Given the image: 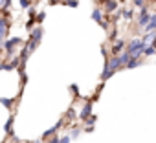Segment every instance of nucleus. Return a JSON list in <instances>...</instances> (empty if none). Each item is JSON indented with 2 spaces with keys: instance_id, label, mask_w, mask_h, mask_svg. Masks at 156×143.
I'll list each match as a JSON object with an SVG mask.
<instances>
[{
  "instance_id": "f257e3e1",
  "label": "nucleus",
  "mask_w": 156,
  "mask_h": 143,
  "mask_svg": "<svg viewBox=\"0 0 156 143\" xmlns=\"http://www.w3.org/2000/svg\"><path fill=\"white\" fill-rule=\"evenodd\" d=\"M143 48H145V42L141 39H132L129 44H127V50L130 51L132 57H141L143 55Z\"/></svg>"
},
{
  "instance_id": "f03ea898",
  "label": "nucleus",
  "mask_w": 156,
  "mask_h": 143,
  "mask_svg": "<svg viewBox=\"0 0 156 143\" xmlns=\"http://www.w3.org/2000/svg\"><path fill=\"white\" fill-rule=\"evenodd\" d=\"M22 44H24V40H22L20 37H15V39H6V40H4V50H6L8 57L11 59V57L15 55V46H22Z\"/></svg>"
},
{
  "instance_id": "7ed1b4c3",
  "label": "nucleus",
  "mask_w": 156,
  "mask_h": 143,
  "mask_svg": "<svg viewBox=\"0 0 156 143\" xmlns=\"http://www.w3.org/2000/svg\"><path fill=\"white\" fill-rule=\"evenodd\" d=\"M11 28V22L8 17H0V50H4V40H6V35Z\"/></svg>"
},
{
  "instance_id": "20e7f679",
  "label": "nucleus",
  "mask_w": 156,
  "mask_h": 143,
  "mask_svg": "<svg viewBox=\"0 0 156 143\" xmlns=\"http://www.w3.org/2000/svg\"><path fill=\"white\" fill-rule=\"evenodd\" d=\"M151 20V11H149V6L145 4L143 8H140V17H138V28L145 30V26L149 24Z\"/></svg>"
},
{
  "instance_id": "39448f33",
  "label": "nucleus",
  "mask_w": 156,
  "mask_h": 143,
  "mask_svg": "<svg viewBox=\"0 0 156 143\" xmlns=\"http://www.w3.org/2000/svg\"><path fill=\"white\" fill-rule=\"evenodd\" d=\"M105 68H108V70H112V72L121 70L123 64H121V61H119V55H112V57H108L107 62H105Z\"/></svg>"
},
{
  "instance_id": "423d86ee",
  "label": "nucleus",
  "mask_w": 156,
  "mask_h": 143,
  "mask_svg": "<svg viewBox=\"0 0 156 143\" xmlns=\"http://www.w3.org/2000/svg\"><path fill=\"white\" fill-rule=\"evenodd\" d=\"M42 35H44V30H42L41 26H37V28H33V30L30 31V39H31V40H39V42H41Z\"/></svg>"
},
{
  "instance_id": "0eeeda50",
  "label": "nucleus",
  "mask_w": 156,
  "mask_h": 143,
  "mask_svg": "<svg viewBox=\"0 0 156 143\" xmlns=\"http://www.w3.org/2000/svg\"><path fill=\"white\" fill-rule=\"evenodd\" d=\"M125 46H127V42L119 39L118 42H114V46H112V50H110V53H112V55H119V53H121V51L125 50Z\"/></svg>"
},
{
  "instance_id": "6e6552de",
  "label": "nucleus",
  "mask_w": 156,
  "mask_h": 143,
  "mask_svg": "<svg viewBox=\"0 0 156 143\" xmlns=\"http://www.w3.org/2000/svg\"><path fill=\"white\" fill-rule=\"evenodd\" d=\"M141 64H143L141 57H132V55H130V59H129V62L125 64V68H127V70H132V68H138V66H141Z\"/></svg>"
},
{
  "instance_id": "1a4fd4ad",
  "label": "nucleus",
  "mask_w": 156,
  "mask_h": 143,
  "mask_svg": "<svg viewBox=\"0 0 156 143\" xmlns=\"http://www.w3.org/2000/svg\"><path fill=\"white\" fill-rule=\"evenodd\" d=\"M90 114H92V101H88V103H85V106L81 108V114H79V117L87 121Z\"/></svg>"
},
{
  "instance_id": "9d476101",
  "label": "nucleus",
  "mask_w": 156,
  "mask_h": 143,
  "mask_svg": "<svg viewBox=\"0 0 156 143\" xmlns=\"http://www.w3.org/2000/svg\"><path fill=\"white\" fill-rule=\"evenodd\" d=\"M62 123H64V121H62V119H59V121H57V123L50 128V130H46V132H44V139H48V138H50V136H53L59 128H62Z\"/></svg>"
},
{
  "instance_id": "9b49d317",
  "label": "nucleus",
  "mask_w": 156,
  "mask_h": 143,
  "mask_svg": "<svg viewBox=\"0 0 156 143\" xmlns=\"http://www.w3.org/2000/svg\"><path fill=\"white\" fill-rule=\"evenodd\" d=\"M116 9H118V0H107L105 2V11L107 13H112Z\"/></svg>"
},
{
  "instance_id": "f8f14e48",
  "label": "nucleus",
  "mask_w": 156,
  "mask_h": 143,
  "mask_svg": "<svg viewBox=\"0 0 156 143\" xmlns=\"http://www.w3.org/2000/svg\"><path fill=\"white\" fill-rule=\"evenodd\" d=\"M145 31H156V13H151V20L145 26Z\"/></svg>"
},
{
  "instance_id": "ddd939ff",
  "label": "nucleus",
  "mask_w": 156,
  "mask_h": 143,
  "mask_svg": "<svg viewBox=\"0 0 156 143\" xmlns=\"http://www.w3.org/2000/svg\"><path fill=\"white\" fill-rule=\"evenodd\" d=\"M92 19H94L96 22H103V11H101V8H94V11H92Z\"/></svg>"
},
{
  "instance_id": "4468645a",
  "label": "nucleus",
  "mask_w": 156,
  "mask_h": 143,
  "mask_svg": "<svg viewBox=\"0 0 156 143\" xmlns=\"http://www.w3.org/2000/svg\"><path fill=\"white\" fill-rule=\"evenodd\" d=\"M129 59H130V51H129V50H123V51L119 53V61H121L123 68H125V64L129 62Z\"/></svg>"
},
{
  "instance_id": "2eb2a0df",
  "label": "nucleus",
  "mask_w": 156,
  "mask_h": 143,
  "mask_svg": "<svg viewBox=\"0 0 156 143\" xmlns=\"http://www.w3.org/2000/svg\"><path fill=\"white\" fill-rule=\"evenodd\" d=\"M154 37H156V31H145V35L141 37V40H143L145 44H151Z\"/></svg>"
},
{
  "instance_id": "dca6fc26",
  "label": "nucleus",
  "mask_w": 156,
  "mask_h": 143,
  "mask_svg": "<svg viewBox=\"0 0 156 143\" xmlns=\"http://www.w3.org/2000/svg\"><path fill=\"white\" fill-rule=\"evenodd\" d=\"M143 55H145V57H152V55H156L154 46H152V44H145V48H143Z\"/></svg>"
},
{
  "instance_id": "f3484780",
  "label": "nucleus",
  "mask_w": 156,
  "mask_h": 143,
  "mask_svg": "<svg viewBox=\"0 0 156 143\" xmlns=\"http://www.w3.org/2000/svg\"><path fill=\"white\" fill-rule=\"evenodd\" d=\"M116 74V72H112V70H108V68H103V74H101V81L105 83V81H108L112 75Z\"/></svg>"
},
{
  "instance_id": "a211bd4d",
  "label": "nucleus",
  "mask_w": 156,
  "mask_h": 143,
  "mask_svg": "<svg viewBox=\"0 0 156 143\" xmlns=\"http://www.w3.org/2000/svg\"><path fill=\"white\" fill-rule=\"evenodd\" d=\"M121 17H123L125 20H132L134 11H132V9H129V8H123V9H121Z\"/></svg>"
},
{
  "instance_id": "6ab92c4d",
  "label": "nucleus",
  "mask_w": 156,
  "mask_h": 143,
  "mask_svg": "<svg viewBox=\"0 0 156 143\" xmlns=\"http://www.w3.org/2000/svg\"><path fill=\"white\" fill-rule=\"evenodd\" d=\"M39 44H41L39 40H31V39H30V42L26 44V50H28L30 53H33V51H35V50L39 48Z\"/></svg>"
},
{
  "instance_id": "aec40b11",
  "label": "nucleus",
  "mask_w": 156,
  "mask_h": 143,
  "mask_svg": "<svg viewBox=\"0 0 156 143\" xmlns=\"http://www.w3.org/2000/svg\"><path fill=\"white\" fill-rule=\"evenodd\" d=\"M0 103H2L6 108H11V106L15 105V97H11V99H8V97H0Z\"/></svg>"
},
{
  "instance_id": "412c9836",
  "label": "nucleus",
  "mask_w": 156,
  "mask_h": 143,
  "mask_svg": "<svg viewBox=\"0 0 156 143\" xmlns=\"http://www.w3.org/2000/svg\"><path fill=\"white\" fill-rule=\"evenodd\" d=\"M9 64L13 66V70H15V68H19V66H20V57L13 55V57H11V61H9Z\"/></svg>"
},
{
  "instance_id": "4be33fe9",
  "label": "nucleus",
  "mask_w": 156,
  "mask_h": 143,
  "mask_svg": "<svg viewBox=\"0 0 156 143\" xmlns=\"http://www.w3.org/2000/svg\"><path fill=\"white\" fill-rule=\"evenodd\" d=\"M79 136H81V128L73 127V128H72V132H70V138H72V139H77Z\"/></svg>"
},
{
  "instance_id": "5701e85b",
  "label": "nucleus",
  "mask_w": 156,
  "mask_h": 143,
  "mask_svg": "<svg viewBox=\"0 0 156 143\" xmlns=\"http://www.w3.org/2000/svg\"><path fill=\"white\" fill-rule=\"evenodd\" d=\"M11 127H13V116H9V119L6 121V127H4V130H6V132H11Z\"/></svg>"
},
{
  "instance_id": "b1692460",
  "label": "nucleus",
  "mask_w": 156,
  "mask_h": 143,
  "mask_svg": "<svg viewBox=\"0 0 156 143\" xmlns=\"http://www.w3.org/2000/svg\"><path fill=\"white\" fill-rule=\"evenodd\" d=\"M132 4H134L136 8H143V6L147 4V0H132Z\"/></svg>"
},
{
  "instance_id": "393cba45",
  "label": "nucleus",
  "mask_w": 156,
  "mask_h": 143,
  "mask_svg": "<svg viewBox=\"0 0 156 143\" xmlns=\"http://www.w3.org/2000/svg\"><path fill=\"white\" fill-rule=\"evenodd\" d=\"M44 19H46V13H44V11H42V13H39V15H37V17H35V22H37V24H41V22H42V20H44Z\"/></svg>"
},
{
  "instance_id": "a878e982",
  "label": "nucleus",
  "mask_w": 156,
  "mask_h": 143,
  "mask_svg": "<svg viewBox=\"0 0 156 143\" xmlns=\"http://www.w3.org/2000/svg\"><path fill=\"white\" fill-rule=\"evenodd\" d=\"M31 6V0H20V8L22 9H28Z\"/></svg>"
},
{
  "instance_id": "bb28decb",
  "label": "nucleus",
  "mask_w": 156,
  "mask_h": 143,
  "mask_svg": "<svg viewBox=\"0 0 156 143\" xmlns=\"http://www.w3.org/2000/svg\"><path fill=\"white\" fill-rule=\"evenodd\" d=\"M66 6H70V8H77L79 6V2H77V0H68V2H64Z\"/></svg>"
},
{
  "instance_id": "cd10ccee",
  "label": "nucleus",
  "mask_w": 156,
  "mask_h": 143,
  "mask_svg": "<svg viewBox=\"0 0 156 143\" xmlns=\"http://www.w3.org/2000/svg\"><path fill=\"white\" fill-rule=\"evenodd\" d=\"M70 141H72V138H70V134H68V136H62V138L59 139V143H70Z\"/></svg>"
},
{
  "instance_id": "c85d7f7f",
  "label": "nucleus",
  "mask_w": 156,
  "mask_h": 143,
  "mask_svg": "<svg viewBox=\"0 0 156 143\" xmlns=\"http://www.w3.org/2000/svg\"><path fill=\"white\" fill-rule=\"evenodd\" d=\"M48 143H59V138L53 134V136H50V138H48Z\"/></svg>"
},
{
  "instance_id": "c756f323",
  "label": "nucleus",
  "mask_w": 156,
  "mask_h": 143,
  "mask_svg": "<svg viewBox=\"0 0 156 143\" xmlns=\"http://www.w3.org/2000/svg\"><path fill=\"white\" fill-rule=\"evenodd\" d=\"M68 119H75V110H73V108L68 110Z\"/></svg>"
},
{
  "instance_id": "7c9ffc66",
  "label": "nucleus",
  "mask_w": 156,
  "mask_h": 143,
  "mask_svg": "<svg viewBox=\"0 0 156 143\" xmlns=\"http://www.w3.org/2000/svg\"><path fill=\"white\" fill-rule=\"evenodd\" d=\"M70 90H72L75 96H79V90H77V86H75V85H72V86H70Z\"/></svg>"
},
{
  "instance_id": "2f4dec72",
  "label": "nucleus",
  "mask_w": 156,
  "mask_h": 143,
  "mask_svg": "<svg viewBox=\"0 0 156 143\" xmlns=\"http://www.w3.org/2000/svg\"><path fill=\"white\" fill-rule=\"evenodd\" d=\"M20 75H22V77H20V81H22V83H20V85H22V86H24V85H26V81H28V77H26V74H20Z\"/></svg>"
},
{
  "instance_id": "473e14b6",
  "label": "nucleus",
  "mask_w": 156,
  "mask_h": 143,
  "mask_svg": "<svg viewBox=\"0 0 156 143\" xmlns=\"http://www.w3.org/2000/svg\"><path fill=\"white\" fill-rule=\"evenodd\" d=\"M85 130H87V132H92V130H94V125H87V128H85Z\"/></svg>"
},
{
  "instance_id": "72a5a7b5",
  "label": "nucleus",
  "mask_w": 156,
  "mask_h": 143,
  "mask_svg": "<svg viewBox=\"0 0 156 143\" xmlns=\"http://www.w3.org/2000/svg\"><path fill=\"white\" fill-rule=\"evenodd\" d=\"M30 17H35V8H30Z\"/></svg>"
},
{
  "instance_id": "f704fd0d",
  "label": "nucleus",
  "mask_w": 156,
  "mask_h": 143,
  "mask_svg": "<svg viewBox=\"0 0 156 143\" xmlns=\"http://www.w3.org/2000/svg\"><path fill=\"white\" fill-rule=\"evenodd\" d=\"M4 4H6V0H0V9L4 8Z\"/></svg>"
},
{
  "instance_id": "c9c22d12",
  "label": "nucleus",
  "mask_w": 156,
  "mask_h": 143,
  "mask_svg": "<svg viewBox=\"0 0 156 143\" xmlns=\"http://www.w3.org/2000/svg\"><path fill=\"white\" fill-rule=\"evenodd\" d=\"M151 44H152V46H154V50H156V37L152 39V42H151Z\"/></svg>"
},
{
  "instance_id": "e433bc0d",
  "label": "nucleus",
  "mask_w": 156,
  "mask_h": 143,
  "mask_svg": "<svg viewBox=\"0 0 156 143\" xmlns=\"http://www.w3.org/2000/svg\"><path fill=\"white\" fill-rule=\"evenodd\" d=\"M57 2H61V0H50V4H57Z\"/></svg>"
},
{
  "instance_id": "4c0bfd02",
  "label": "nucleus",
  "mask_w": 156,
  "mask_h": 143,
  "mask_svg": "<svg viewBox=\"0 0 156 143\" xmlns=\"http://www.w3.org/2000/svg\"><path fill=\"white\" fill-rule=\"evenodd\" d=\"M99 2H101V4H105V2H107V0H99Z\"/></svg>"
},
{
  "instance_id": "58836bf2",
  "label": "nucleus",
  "mask_w": 156,
  "mask_h": 143,
  "mask_svg": "<svg viewBox=\"0 0 156 143\" xmlns=\"http://www.w3.org/2000/svg\"><path fill=\"white\" fill-rule=\"evenodd\" d=\"M61 2H62V4H64V2H68V0H61Z\"/></svg>"
},
{
  "instance_id": "ea45409f",
  "label": "nucleus",
  "mask_w": 156,
  "mask_h": 143,
  "mask_svg": "<svg viewBox=\"0 0 156 143\" xmlns=\"http://www.w3.org/2000/svg\"><path fill=\"white\" fill-rule=\"evenodd\" d=\"M33 143H42V141H33Z\"/></svg>"
},
{
  "instance_id": "a19ab883",
  "label": "nucleus",
  "mask_w": 156,
  "mask_h": 143,
  "mask_svg": "<svg viewBox=\"0 0 156 143\" xmlns=\"http://www.w3.org/2000/svg\"><path fill=\"white\" fill-rule=\"evenodd\" d=\"M147 2H154V0H147Z\"/></svg>"
}]
</instances>
